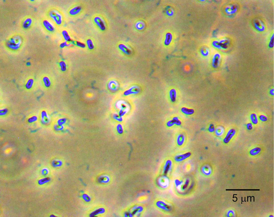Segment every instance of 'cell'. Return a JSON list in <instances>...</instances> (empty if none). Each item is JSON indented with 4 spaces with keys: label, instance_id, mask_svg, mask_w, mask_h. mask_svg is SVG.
<instances>
[{
    "label": "cell",
    "instance_id": "1",
    "mask_svg": "<svg viewBox=\"0 0 274 217\" xmlns=\"http://www.w3.org/2000/svg\"><path fill=\"white\" fill-rule=\"evenodd\" d=\"M26 40L24 35L19 33H15L10 35L4 42V47L7 51L17 53L21 51L25 45Z\"/></svg>",
    "mask_w": 274,
    "mask_h": 217
},
{
    "label": "cell",
    "instance_id": "2",
    "mask_svg": "<svg viewBox=\"0 0 274 217\" xmlns=\"http://www.w3.org/2000/svg\"><path fill=\"white\" fill-rule=\"evenodd\" d=\"M46 18L50 21L57 28L63 27L66 22L65 14L58 7H51L46 11Z\"/></svg>",
    "mask_w": 274,
    "mask_h": 217
},
{
    "label": "cell",
    "instance_id": "3",
    "mask_svg": "<svg viewBox=\"0 0 274 217\" xmlns=\"http://www.w3.org/2000/svg\"><path fill=\"white\" fill-rule=\"evenodd\" d=\"M84 7L80 3H74L67 10V15L71 19H77L81 15L83 12Z\"/></svg>",
    "mask_w": 274,
    "mask_h": 217
},
{
    "label": "cell",
    "instance_id": "4",
    "mask_svg": "<svg viewBox=\"0 0 274 217\" xmlns=\"http://www.w3.org/2000/svg\"><path fill=\"white\" fill-rule=\"evenodd\" d=\"M40 25L43 30L48 35H56L58 32V28L47 18L42 19L40 21Z\"/></svg>",
    "mask_w": 274,
    "mask_h": 217
},
{
    "label": "cell",
    "instance_id": "5",
    "mask_svg": "<svg viewBox=\"0 0 274 217\" xmlns=\"http://www.w3.org/2000/svg\"><path fill=\"white\" fill-rule=\"evenodd\" d=\"M35 19L31 16H26L21 20L19 23V27L24 31H30L35 26Z\"/></svg>",
    "mask_w": 274,
    "mask_h": 217
},
{
    "label": "cell",
    "instance_id": "6",
    "mask_svg": "<svg viewBox=\"0 0 274 217\" xmlns=\"http://www.w3.org/2000/svg\"><path fill=\"white\" fill-rule=\"evenodd\" d=\"M42 86L45 89H48L52 87L53 82L51 78L48 76V75H45L42 77L41 78V81Z\"/></svg>",
    "mask_w": 274,
    "mask_h": 217
},
{
    "label": "cell",
    "instance_id": "7",
    "mask_svg": "<svg viewBox=\"0 0 274 217\" xmlns=\"http://www.w3.org/2000/svg\"><path fill=\"white\" fill-rule=\"evenodd\" d=\"M94 21L98 28L101 30H104L106 29L104 22L100 17H95L94 18Z\"/></svg>",
    "mask_w": 274,
    "mask_h": 217
},
{
    "label": "cell",
    "instance_id": "8",
    "mask_svg": "<svg viewBox=\"0 0 274 217\" xmlns=\"http://www.w3.org/2000/svg\"><path fill=\"white\" fill-rule=\"evenodd\" d=\"M34 84V80H33V79H28L26 83V87L27 89H32V88L33 87Z\"/></svg>",
    "mask_w": 274,
    "mask_h": 217
},
{
    "label": "cell",
    "instance_id": "9",
    "mask_svg": "<svg viewBox=\"0 0 274 217\" xmlns=\"http://www.w3.org/2000/svg\"><path fill=\"white\" fill-rule=\"evenodd\" d=\"M62 38L64 39L65 41H66L67 42L71 41L70 35L68 34V33L67 31H65V30H63V31H62Z\"/></svg>",
    "mask_w": 274,
    "mask_h": 217
},
{
    "label": "cell",
    "instance_id": "10",
    "mask_svg": "<svg viewBox=\"0 0 274 217\" xmlns=\"http://www.w3.org/2000/svg\"><path fill=\"white\" fill-rule=\"evenodd\" d=\"M87 45H88V48L90 49H93L94 48V45L92 40L90 39H88L87 40Z\"/></svg>",
    "mask_w": 274,
    "mask_h": 217
},
{
    "label": "cell",
    "instance_id": "11",
    "mask_svg": "<svg viewBox=\"0 0 274 217\" xmlns=\"http://www.w3.org/2000/svg\"><path fill=\"white\" fill-rule=\"evenodd\" d=\"M175 91L174 90H172L171 91V98L172 101H174L175 100Z\"/></svg>",
    "mask_w": 274,
    "mask_h": 217
},
{
    "label": "cell",
    "instance_id": "12",
    "mask_svg": "<svg viewBox=\"0 0 274 217\" xmlns=\"http://www.w3.org/2000/svg\"><path fill=\"white\" fill-rule=\"evenodd\" d=\"M183 112H184L185 113L186 112H187V114H191V113H192V110H190V109H184L183 110Z\"/></svg>",
    "mask_w": 274,
    "mask_h": 217
},
{
    "label": "cell",
    "instance_id": "13",
    "mask_svg": "<svg viewBox=\"0 0 274 217\" xmlns=\"http://www.w3.org/2000/svg\"><path fill=\"white\" fill-rule=\"evenodd\" d=\"M10 152H11V150H10V148L7 149L5 151V152L6 153V154H9Z\"/></svg>",
    "mask_w": 274,
    "mask_h": 217
}]
</instances>
